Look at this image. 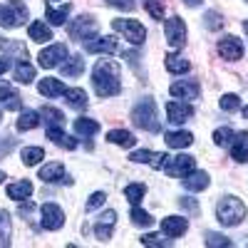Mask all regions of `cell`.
Returning a JSON list of instances; mask_svg holds the SVG:
<instances>
[{"label": "cell", "instance_id": "cell-1", "mask_svg": "<svg viewBox=\"0 0 248 248\" xmlns=\"http://www.w3.org/2000/svg\"><path fill=\"white\" fill-rule=\"evenodd\" d=\"M92 85L99 97H117L122 92V67L112 60H99L92 70Z\"/></svg>", "mask_w": 248, "mask_h": 248}, {"label": "cell", "instance_id": "cell-2", "mask_svg": "<svg viewBox=\"0 0 248 248\" xmlns=\"http://www.w3.org/2000/svg\"><path fill=\"white\" fill-rule=\"evenodd\" d=\"M216 218L221 226H238L246 218V203L238 196H221L216 203Z\"/></svg>", "mask_w": 248, "mask_h": 248}, {"label": "cell", "instance_id": "cell-3", "mask_svg": "<svg viewBox=\"0 0 248 248\" xmlns=\"http://www.w3.org/2000/svg\"><path fill=\"white\" fill-rule=\"evenodd\" d=\"M132 122L134 127L144 129V132H159L161 129V122H159V114H156V105L154 99H144L132 109Z\"/></svg>", "mask_w": 248, "mask_h": 248}, {"label": "cell", "instance_id": "cell-4", "mask_svg": "<svg viewBox=\"0 0 248 248\" xmlns=\"http://www.w3.org/2000/svg\"><path fill=\"white\" fill-rule=\"evenodd\" d=\"M28 20V8L23 0H10L0 5V28H20Z\"/></svg>", "mask_w": 248, "mask_h": 248}, {"label": "cell", "instance_id": "cell-5", "mask_svg": "<svg viewBox=\"0 0 248 248\" xmlns=\"http://www.w3.org/2000/svg\"><path fill=\"white\" fill-rule=\"evenodd\" d=\"M112 30L114 32H122L124 35V40H129L132 45H144V40H147V30H144V25L139 23V20H124V17H119V20H112Z\"/></svg>", "mask_w": 248, "mask_h": 248}, {"label": "cell", "instance_id": "cell-6", "mask_svg": "<svg viewBox=\"0 0 248 248\" xmlns=\"http://www.w3.org/2000/svg\"><path fill=\"white\" fill-rule=\"evenodd\" d=\"M164 35H167L169 47H174V50L184 47V43H186V23H184L179 15L164 20Z\"/></svg>", "mask_w": 248, "mask_h": 248}, {"label": "cell", "instance_id": "cell-7", "mask_svg": "<svg viewBox=\"0 0 248 248\" xmlns=\"http://www.w3.org/2000/svg\"><path fill=\"white\" fill-rule=\"evenodd\" d=\"M94 35H97V20L92 15H79L77 20L70 23V37L72 40L85 43V40H92Z\"/></svg>", "mask_w": 248, "mask_h": 248}, {"label": "cell", "instance_id": "cell-8", "mask_svg": "<svg viewBox=\"0 0 248 248\" xmlns=\"http://www.w3.org/2000/svg\"><path fill=\"white\" fill-rule=\"evenodd\" d=\"M67 55H70V50H67L65 43H55V45H50V47H45L43 52H40L37 60H40V67L52 70V67H60L62 60H67Z\"/></svg>", "mask_w": 248, "mask_h": 248}, {"label": "cell", "instance_id": "cell-9", "mask_svg": "<svg viewBox=\"0 0 248 248\" xmlns=\"http://www.w3.org/2000/svg\"><path fill=\"white\" fill-rule=\"evenodd\" d=\"M40 216H43L40 223H43L45 231H60L62 226H65V211H62L57 203H43Z\"/></svg>", "mask_w": 248, "mask_h": 248}, {"label": "cell", "instance_id": "cell-10", "mask_svg": "<svg viewBox=\"0 0 248 248\" xmlns=\"http://www.w3.org/2000/svg\"><path fill=\"white\" fill-rule=\"evenodd\" d=\"M218 55L229 62H236L243 57V43L236 37V35H226L218 40Z\"/></svg>", "mask_w": 248, "mask_h": 248}, {"label": "cell", "instance_id": "cell-11", "mask_svg": "<svg viewBox=\"0 0 248 248\" xmlns=\"http://www.w3.org/2000/svg\"><path fill=\"white\" fill-rule=\"evenodd\" d=\"M0 105L10 112H20L23 109V99H20V92L10 85V82H0Z\"/></svg>", "mask_w": 248, "mask_h": 248}, {"label": "cell", "instance_id": "cell-12", "mask_svg": "<svg viewBox=\"0 0 248 248\" xmlns=\"http://www.w3.org/2000/svg\"><path fill=\"white\" fill-rule=\"evenodd\" d=\"M194 117V107L189 102H169L167 105V119L171 124H184Z\"/></svg>", "mask_w": 248, "mask_h": 248}, {"label": "cell", "instance_id": "cell-13", "mask_svg": "<svg viewBox=\"0 0 248 248\" xmlns=\"http://www.w3.org/2000/svg\"><path fill=\"white\" fill-rule=\"evenodd\" d=\"M169 92L174 94V97H179V99H196L199 97V92H201V85L196 79H179V82H174V85L169 87Z\"/></svg>", "mask_w": 248, "mask_h": 248}, {"label": "cell", "instance_id": "cell-14", "mask_svg": "<svg viewBox=\"0 0 248 248\" xmlns=\"http://www.w3.org/2000/svg\"><path fill=\"white\" fill-rule=\"evenodd\" d=\"M186 229H189V221H186L184 216H167L161 218V233L167 238H179L186 233Z\"/></svg>", "mask_w": 248, "mask_h": 248}, {"label": "cell", "instance_id": "cell-15", "mask_svg": "<svg viewBox=\"0 0 248 248\" xmlns=\"http://www.w3.org/2000/svg\"><path fill=\"white\" fill-rule=\"evenodd\" d=\"M167 171L169 176H186L189 171H194V156L189 154H179V156H171L169 164H167Z\"/></svg>", "mask_w": 248, "mask_h": 248}, {"label": "cell", "instance_id": "cell-16", "mask_svg": "<svg viewBox=\"0 0 248 248\" xmlns=\"http://www.w3.org/2000/svg\"><path fill=\"white\" fill-rule=\"evenodd\" d=\"M40 179H43V184H55V181H65V184H72V179L67 176L65 167H62L60 161L45 164V167L40 169Z\"/></svg>", "mask_w": 248, "mask_h": 248}, {"label": "cell", "instance_id": "cell-17", "mask_svg": "<svg viewBox=\"0 0 248 248\" xmlns=\"http://www.w3.org/2000/svg\"><path fill=\"white\" fill-rule=\"evenodd\" d=\"M85 50H87V52H105V55H112V52L119 50V45H117V37H112V35H105V37H97V35H94L92 40H87Z\"/></svg>", "mask_w": 248, "mask_h": 248}, {"label": "cell", "instance_id": "cell-18", "mask_svg": "<svg viewBox=\"0 0 248 248\" xmlns=\"http://www.w3.org/2000/svg\"><path fill=\"white\" fill-rule=\"evenodd\" d=\"M229 147H231V159H233V161H238V164L248 161V132L233 134V139H231Z\"/></svg>", "mask_w": 248, "mask_h": 248}, {"label": "cell", "instance_id": "cell-19", "mask_svg": "<svg viewBox=\"0 0 248 248\" xmlns=\"http://www.w3.org/2000/svg\"><path fill=\"white\" fill-rule=\"evenodd\" d=\"M181 181H184V189H189V191H203V189H209V184H211V179H209V174L206 171H189L186 176H181Z\"/></svg>", "mask_w": 248, "mask_h": 248}, {"label": "cell", "instance_id": "cell-20", "mask_svg": "<svg viewBox=\"0 0 248 248\" xmlns=\"http://www.w3.org/2000/svg\"><path fill=\"white\" fill-rule=\"evenodd\" d=\"M37 92L43 94V97H60V94H65V92H67V87H65V82H62V79L45 77V79H40Z\"/></svg>", "mask_w": 248, "mask_h": 248}, {"label": "cell", "instance_id": "cell-21", "mask_svg": "<svg viewBox=\"0 0 248 248\" xmlns=\"http://www.w3.org/2000/svg\"><path fill=\"white\" fill-rule=\"evenodd\" d=\"M164 139H167V147L171 149H186V147H191L194 144V134L191 132H167L164 134Z\"/></svg>", "mask_w": 248, "mask_h": 248}, {"label": "cell", "instance_id": "cell-22", "mask_svg": "<svg viewBox=\"0 0 248 248\" xmlns=\"http://www.w3.org/2000/svg\"><path fill=\"white\" fill-rule=\"evenodd\" d=\"M28 35H30L32 43H50L52 40V30H50V25H45V20H35V23H30Z\"/></svg>", "mask_w": 248, "mask_h": 248}, {"label": "cell", "instance_id": "cell-23", "mask_svg": "<svg viewBox=\"0 0 248 248\" xmlns=\"http://www.w3.org/2000/svg\"><path fill=\"white\" fill-rule=\"evenodd\" d=\"M47 139H52L57 147H62V149H77V139L75 137H70V134H65L60 127H47Z\"/></svg>", "mask_w": 248, "mask_h": 248}, {"label": "cell", "instance_id": "cell-24", "mask_svg": "<svg viewBox=\"0 0 248 248\" xmlns=\"http://www.w3.org/2000/svg\"><path fill=\"white\" fill-rule=\"evenodd\" d=\"M8 199H13V201H23V199H30V194H32V184L28 181V179H23V181H15V184H8Z\"/></svg>", "mask_w": 248, "mask_h": 248}, {"label": "cell", "instance_id": "cell-25", "mask_svg": "<svg viewBox=\"0 0 248 248\" xmlns=\"http://www.w3.org/2000/svg\"><path fill=\"white\" fill-rule=\"evenodd\" d=\"M164 65H167V70L171 72V75H184V72H189V60H186L184 55H176V52H171V55H167L164 57Z\"/></svg>", "mask_w": 248, "mask_h": 248}, {"label": "cell", "instance_id": "cell-26", "mask_svg": "<svg viewBox=\"0 0 248 248\" xmlns=\"http://www.w3.org/2000/svg\"><path fill=\"white\" fill-rule=\"evenodd\" d=\"M0 50H5V57L13 55L20 62H28V47L23 43H17V40H0Z\"/></svg>", "mask_w": 248, "mask_h": 248}, {"label": "cell", "instance_id": "cell-27", "mask_svg": "<svg viewBox=\"0 0 248 248\" xmlns=\"http://www.w3.org/2000/svg\"><path fill=\"white\" fill-rule=\"evenodd\" d=\"M40 124V112H32V109H25V112H20V117H17V122H15V127H17V132H30V129H35Z\"/></svg>", "mask_w": 248, "mask_h": 248}, {"label": "cell", "instance_id": "cell-28", "mask_svg": "<svg viewBox=\"0 0 248 248\" xmlns=\"http://www.w3.org/2000/svg\"><path fill=\"white\" fill-rule=\"evenodd\" d=\"M60 70H62V75H65V77H77V75L85 72V60H82V55H75V57L62 62Z\"/></svg>", "mask_w": 248, "mask_h": 248}, {"label": "cell", "instance_id": "cell-29", "mask_svg": "<svg viewBox=\"0 0 248 248\" xmlns=\"http://www.w3.org/2000/svg\"><path fill=\"white\" fill-rule=\"evenodd\" d=\"M65 97H67V105H70L72 109H87V92L82 90V87H72V90H67Z\"/></svg>", "mask_w": 248, "mask_h": 248}, {"label": "cell", "instance_id": "cell-30", "mask_svg": "<svg viewBox=\"0 0 248 248\" xmlns=\"http://www.w3.org/2000/svg\"><path fill=\"white\" fill-rule=\"evenodd\" d=\"M107 141L109 144H117V147H134V134L132 132H127V129H112L109 134H107Z\"/></svg>", "mask_w": 248, "mask_h": 248}, {"label": "cell", "instance_id": "cell-31", "mask_svg": "<svg viewBox=\"0 0 248 248\" xmlns=\"http://www.w3.org/2000/svg\"><path fill=\"white\" fill-rule=\"evenodd\" d=\"M97 132H99V124L94 119H87V117L75 119V134H79V137H94Z\"/></svg>", "mask_w": 248, "mask_h": 248}, {"label": "cell", "instance_id": "cell-32", "mask_svg": "<svg viewBox=\"0 0 248 248\" xmlns=\"http://www.w3.org/2000/svg\"><path fill=\"white\" fill-rule=\"evenodd\" d=\"M13 75H15V82H20V85H30V82L35 79V67L30 65V62H17Z\"/></svg>", "mask_w": 248, "mask_h": 248}, {"label": "cell", "instance_id": "cell-33", "mask_svg": "<svg viewBox=\"0 0 248 248\" xmlns=\"http://www.w3.org/2000/svg\"><path fill=\"white\" fill-rule=\"evenodd\" d=\"M47 20H50V25H65V20L70 17V5L65 3L62 8H52L50 3H47Z\"/></svg>", "mask_w": 248, "mask_h": 248}, {"label": "cell", "instance_id": "cell-34", "mask_svg": "<svg viewBox=\"0 0 248 248\" xmlns=\"http://www.w3.org/2000/svg\"><path fill=\"white\" fill-rule=\"evenodd\" d=\"M20 156H23L25 167H35V164H40V161L45 159V149H40V147H25L23 152H20Z\"/></svg>", "mask_w": 248, "mask_h": 248}, {"label": "cell", "instance_id": "cell-35", "mask_svg": "<svg viewBox=\"0 0 248 248\" xmlns=\"http://www.w3.org/2000/svg\"><path fill=\"white\" fill-rule=\"evenodd\" d=\"M144 194H147V186H144V184H129V186H124V196H127V201L132 206H137L144 199Z\"/></svg>", "mask_w": 248, "mask_h": 248}, {"label": "cell", "instance_id": "cell-36", "mask_svg": "<svg viewBox=\"0 0 248 248\" xmlns=\"http://www.w3.org/2000/svg\"><path fill=\"white\" fill-rule=\"evenodd\" d=\"M129 218H132V223H134V226H144V229H149V226L154 223L152 214H147V211H144V209H139V203H137L134 209H132Z\"/></svg>", "mask_w": 248, "mask_h": 248}, {"label": "cell", "instance_id": "cell-37", "mask_svg": "<svg viewBox=\"0 0 248 248\" xmlns=\"http://www.w3.org/2000/svg\"><path fill=\"white\" fill-rule=\"evenodd\" d=\"M40 117H43L50 127H60V124L65 122V114H62L60 109H55V107H43L40 109Z\"/></svg>", "mask_w": 248, "mask_h": 248}, {"label": "cell", "instance_id": "cell-38", "mask_svg": "<svg viewBox=\"0 0 248 248\" xmlns=\"http://www.w3.org/2000/svg\"><path fill=\"white\" fill-rule=\"evenodd\" d=\"M10 236H13L10 216L5 211H0V246H10Z\"/></svg>", "mask_w": 248, "mask_h": 248}, {"label": "cell", "instance_id": "cell-39", "mask_svg": "<svg viewBox=\"0 0 248 248\" xmlns=\"http://www.w3.org/2000/svg\"><path fill=\"white\" fill-rule=\"evenodd\" d=\"M203 28L206 30H218V28H223V15L218 13V10H209L203 15Z\"/></svg>", "mask_w": 248, "mask_h": 248}, {"label": "cell", "instance_id": "cell-40", "mask_svg": "<svg viewBox=\"0 0 248 248\" xmlns=\"http://www.w3.org/2000/svg\"><path fill=\"white\" fill-rule=\"evenodd\" d=\"M231 139H233V129L231 127H218L214 132V144L216 147H229Z\"/></svg>", "mask_w": 248, "mask_h": 248}, {"label": "cell", "instance_id": "cell-41", "mask_svg": "<svg viewBox=\"0 0 248 248\" xmlns=\"http://www.w3.org/2000/svg\"><path fill=\"white\" fill-rule=\"evenodd\" d=\"M218 107L223 112H236V109H241V97L238 94H223L218 99Z\"/></svg>", "mask_w": 248, "mask_h": 248}, {"label": "cell", "instance_id": "cell-42", "mask_svg": "<svg viewBox=\"0 0 248 248\" xmlns=\"http://www.w3.org/2000/svg\"><path fill=\"white\" fill-rule=\"evenodd\" d=\"M206 246H209V248H221V246H226V248H229V246H233V241L231 238H226L223 233H206Z\"/></svg>", "mask_w": 248, "mask_h": 248}, {"label": "cell", "instance_id": "cell-43", "mask_svg": "<svg viewBox=\"0 0 248 248\" xmlns=\"http://www.w3.org/2000/svg\"><path fill=\"white\" fill-rule=\"evenodd\" d=\"M94 236H97V241H102V243L109 241V238H112V226L97 221V223H94Z\"/></svg>", "mask_w": 248, "mask_h": 248}, {"label": "cell", "instance_id": "cell-44", "mask_svg": "<svg viewBox=\"0 0 248 248\" xmlns=\"http://www.w3.org/2000/svg\"><path fill=\"white\" fill-rule=\"evenodd\" d=\"M179 206L186 211V214H191V216H196L199 214V203H196V199H191V196H184V199H179Z\"/></svg>", "mask_w": 248, "mask_h": 248}, {"label": "cell", "instance_id": "cell-45", "mask_svg": "<svg viewBox=\"0 0 248 248\" xmlns=\"http://www.w3.org/2000/svg\"><path fill=\"white\" fill-rule=\"evenodd\" d=\"M169 154H154L152 156V161H149V167L152 169H156V171H164V169H167V164H169Z\"/></svg>", "mask_w": 248, "mask_h": 248}, {"label": "cell", "instance_id": "cell-46", "mask_svg": "<svg viewBox=\"0 0 248 248\" xmlns=\"http://www.w3.org/2000/svg\"><path fill=\"white\" fill-rule=\"evenodd\" d=\"M147 10L156 20H164V0H147Z\"/></svg>", "mask_w": 248, "mask_h": 248}, {"label": "cell", "instance_id": "cell-47", "mask_svg": "<svg viewBox=\"0 0 248 248\" xmlns=\"http://www.w3.org/2000/svg\"><path fill=\"white\" fill-rule=\"evenodd\" d=\"M152 156H154V152H149V149H139V152H132L129 161H134V164H149Z\"/></svg>", "mask_w": 248, "mask_h": 248}, {"label": "cell", "instance_id": "cell-48", "mask_svg": "<svg viewBox=\"0 0 248 248\" xmlns=\"http://www.w3.org/2000/svg\"><path fill=\"white\" fill-rule=\"evenodd\" d=\"M105 199H107V194H105V191H94V194L90 196V201H87V206H85V209H87V211H92V209H99V206L105 203Z\"/></svg>", "mask_w": 248, "mask_h": 248}, {"label": "cell", "instance_id": "cell-49", "mask_svg": "<svg viewBox=\"0 0 248 248\" xmlns=\"http://www.w3.org/2000/svg\"><path fill=\"white\" fill-rule=\"evenodd\" d=\"M141 246H169V241H164V236H156V233H147L141 236Z\"/></svg>", "mask_w": 248, "mask_h": 248}, {"label": "cell", "instance_id": "cell-50", "mask_svg": "<svg viewBox=\"0 0 248 248\" xmlns=\"http://www.w3.org/2000/svg\"><path fill=\"white\" fill-rule=\"evenodd\" d=\"M124 60H127V65L137 72V75H144L141 70H139V52H134V50H129V52H124Z\"/></svg>", "mask_w": 248, "mask_h": 248}, {"label": "cell", "instance_id": "cell-51", "mask_svg": "<svg viewBox=\"0 0 248 248\" xmlns=\"http://www.w3.org/2000/svg\"><path fill=\"white\" fill-rule=\"evenodd\" d=\"M105 3H107V5H112V8H119V10H127V13L137 8L134 0H105Z\"/></svg>", "mask_w": 248, "mask_h": 248}, {"label": "cell", "instance_id": "cell-52", "mask_svg": "<svg viewBox=\"0 0 248 248\" xmlns=\"http://www.w3.org/2000/svg\"><path fill=\"white\" fill-rule=\"evenodd\" d=\"M97 221H99V223H109V226H114V221H117V211H112V209H109V211L102 214Z\"/></svg>", "mask_w": 248, "mask_h": 248}, {"label": "cell", "instance_id": "cell-53", "mask_svg": "<svg viewBox=\"0 0 248 248\" xmlns=\"http://www.w3.org/2000/svg\"><path fill=\"white\" fill-rule=\"evenodd\" d=\"M10 70V57H3L0 55V75H5Z\"/></svg>", "mask_w": 248, "mask_h": 248}, {"label": "cell", "instance_id": "cell-54", "mask_svg": "<svg viewBox=\"0 0 248 248\" xmlns=\"http://www.w3.org/2000/svg\"><path fill=\"white\" fill-rule=\"evenodd\" d=\"M181 3H184V5H189V8H199L203 0H181Z\"/></svg>", "mask_w": 248, "mask_h": 248}, {"label": "cell", "instance_id": "cell-55", "mask_svg": "<svg viewBox=\"0 0 248 248\" xmlns=\"http://www.w3.org/2000/svg\"><path fill=\"white\" fill-rule=\"evenodd\" d=\"M32 209H35V206H32V203H30V201H28V203H25V206H20V214H23V216H25V214H30V211H32Z\"/></svg>", "mask_w": 248, "mask_h": 248}, {"label": "cell", "instance_id": "cell-56", "mask_svg": "<svg viewBox=\"0 0 248 248\" xmlns=\"http://www.w3.org/2000/svg\"><path fill=\"white\" fill-rule=\"evenodd\" d=\"M243 32L248 35V20H243Z\"/></svg>", "mask_w": 248, "mask_h": 248}, {"label": "cell", "instance_id": "cell-57", "mask_svg": "<svg viewBox=\"0 0 248 248\" xmlns=\"http://www.w3.org/2000/svg\"><path fill=\"white\" fill-rule=\"evenodd\" d=\"M243 117H246V119H248V105H246V107H243Z\"/></svg>", "mask_w": 248, "mask_h": 248}, {"label": "cell", "instance_id": "cell-58", "mask_svg": "<svg viewBox=\"0 0 248 248\" xmlns=\"http://www.w3.org/2000/svg\"><path fill=\"white\" fill-rule=\"evenodd\" d=\"M3 181H5V174H3V171H0V184H3Z\"/></svg>", "mask_w": 248, "mask_h": 248}, {"label": "cell", "instance_id": "cell-59", "mask_svg": "<svg viewBox=\"0 0 248 248\" xmlns=\"http://www.w3.org/2000/svg\"><path fill=\"white\" fill-rule=\"evenodd\" d=\"M47 3H62V0H47Z\"/></svg>", "mask_w": 248, "mask_h": 248}]
</instances>
